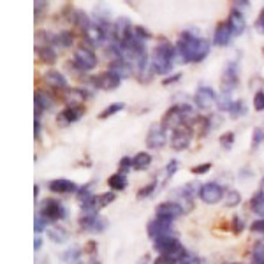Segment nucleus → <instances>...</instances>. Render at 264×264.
<instances>
[{
	"mask_svg": "<svg viewBox=\"0 0 264 264\" xmlns=\"http://www.w3.org/2000/svg\"><path fill=\"white\" fill-rule=\"evenodd\" d=\"M46 227H48V222H46V220H44L43 217L37 213L36 220H34V231H36V232H43Z\"/></svg>",
	"mask_w": 264,
	"mask_h": 264,
	"instance_id": "obj_45",
	"label": "nucleus"
},
{
	"mask_svg": "<svg viewBox=\"0 0 264 264\" xmlns=\"http://www.w3.org/2000/svg\"><path fill=\"white\" fill-rule=\"evenodd\" d=\"M180 80H181V72H176V74H171V76L164 78V80H162V85H164V87H169V85L176 83V81H180Z\"/></svg>",
	"mask_w": 264,
	"mask_h": 264,
	"instance_id": "obj_48",
	"label": "nucleus"
},
{
	"mask_svg": "<svg viewBox=\"0 0 264 264\" xmlns=\"http://www.w3.org/2000/svg\"><path fill=\"white\" fill-rule=\"evenodd\" d=\"M256 27H257V30H259V32H264V7L261 9L259 18H257V21H256Z\"/></svg>",
	"mask_w": 264,
	"mask_h": 264,
	"instance_id": "obj_52",
	"label": "nucleus"
},
{
	"mask_svg": "<svg viewBox=\"0 0 264 264\" xmlns=\"http://www.w3.org/2000/svg\"><path fill=\"white\" fill-rule=\"evenodd\" d=\"M231 37H232V32L231 28H229V23L227 21H220L215 27V32H213V44L220 46V48H225L231 43Z\"/></svg>",
	"mask_w": 264,
	"mask_h": 264,
	"instance_id": "obj_20",
	"label": "nucleus"
},
{
	"mask_svg": "<svg viewBox=\"0 0 264 264\" xmlns=\"http://www.w3.org/2000/svg\"><path fill=\"white\" fill-rule=\"evenodd\" d=\"M232 227H234V232H236V234H240L245 227L243 220H241L240 217H232Z\"/></svg>",
	"mask_w": 264,
	"mask_h": 264,
	"instance_id": "obj_50",
	"label": "nucleus"
},
{
	"mask_svg": "<svg viewBox=\"0 0 264 264\" xmlns=\"http://www.w3.org/2000/svg\"><path fill=\"white\" fill-rule=\"evenodd\" d=\"M48 188L55 194H72V192H78L80 187H78L74 181L67 180V178H56V180L49 181Z\"/></svg>",
	"mask_w": 264,
	"mask_h": 264,
	"instance_id": "obj_21",
	"label": "nucleus"
},
{
	"mask_svg": "<svg viewBox=\"0 0 264 264\" xmlns=\"http://www.w3.org/2000/svg\"><path fill=\"white\" fill-rule=\"evenodd\" d=\"M210 49H212L210 41L201 37L196 28H190V30L181 32L178 43L175 44L176 58L181 64H188V62L199 64V62H203L208 56Z\"/></svg>",
	"mask_w": 264,
	"mask_h": 264,
	"instance_id": "obj_1",
	"label": "nucleus"
},
{
	"mask_svg": "<svg viewBox=\"0 0 264 264\" xmlns=\"http://www.w3.org/2000/svg\"><path fill=\"white\" fill-rule=\"evenodd\" d=\"M132 32H134V25L129 18L120 16L115 21V41H118L120 44H124L127 39H131Z\"/></svg>",
	"mask_w": 264,
	"mask_h": 264,
	"instance_id": "obj_17",
	"label": "nucleus"
},
{
	"mask_svg": "<svg viewBox=\"0 0 264 264\" xmlns=\"http://www.w3.org/2000/svg\"><path fill=\"white\" fill-rule=\"evenodd\" d=\"M37 55L44 64H55L56 62V51L53 46H37Z\"/></svg>",
	"mask_w": 264,
	"mask_h": 264,
	"instance_id": "obj_29",
	"label": "nucleus"
},
{
	"mask_svg": "<svg viewBox=\"0 0 264 264\" xmlns=\"http://www.w3.org/2000/svg\"><path fill=\"white\" fill-rule=\"evenodd\" d=\"M46 7H48V4H46L44 0H39V2H36V16L41 18V12H43Z\"/></svg>",
	"mask_w": 264,
	"mask_h": 264,
	"instance_id": "obj_53",
	"label": "nucleus"
},
{
	"mask_svg": "<svg viewBox=\"0 0 264 264\" xmlns=\"http://www.w3.org/2000/svg\"><path fill=\"white\" fill-rule=\"evenodd\" d=\"M85 252H87L88 256L93 259V257H95V252H97V243H95V241H88L87 247H85Z\"/></svg>",
	"mask_w": 264,
	"mask_h": 264,
	"instance_id": "obj_51",
	"label": "nucleus"
},
{
	"mask_svg": "<svg viewBox=\"0 0 264 264\" xmlns=\"http://www.w3.org/2000/svg\"><path fill=\"white\" fill-rule=\"evenodd\" d=\"M231 116L232 118H241L243 115H247L248 113V108H247V104H245V100L243 99H236L234 100V104H232V108H231Z\"/></svg>",
	"mask_w": 264,
	"mask_h": 264,
	"instance_id": "obj_35",
	"label": "nucleus"
},
{
	"mask_svg": "<svg viewBox=\"0 0 264 264\" xmlns=\"http://www.w3.org/2000/svg\"><path fill=\"white\" fill-rule=\"evenodd\" d=\"M80 227L85 232H102L108 227V222L104 219H100L99 215H81L80 219Z\"/></svg>",
	"mask_w": 264,
	"mask_h": 264,
	"instance_id": "obj_14",
	"label": "nucleus"
},
{
	"mask_svg": "<svg viewBox=\"0 0 264 264\" xmlns=\"http://www.w3.org/2000/svg\"><path fill=\"white\" fill-rule=\"evenodd\" d=\"M72 62L76 64L78 69H81L83 72H88L97 67L99 58H97V55L90 46H78L76 51H74V56H72Z\"/></svg>",
	"mask_w": 264,
	"mask_h": 264,
	"instance_id": "obj_3",
	"label": "nucleus"
},
{
	"mask_svg": "<svg viewBox=\"0 0 264 264\" xmlns=\"http://www.w3.org/2000/svg\"><path fill=\"white\" fill-rule=\"evenodd\" d=\"M192 141V129L190 127H180L173 131L171 134V148L176 152H181V150L188 148V144Z\"/></svg>",
	"mask_w": 264,
	"mask_h": 264,
	"instance_id": "obj_11",
	"label": "nucleus"
},
{
	"mask_svg": "<svg viewBox=\"0 0 264 264\" xmlns=\"http://www.w3.org/2000/svg\"><path fill=\"white\" fill-rule=\"evenodd\" d=\"M85 113L83 106H67L64 111L58 113L56 116V122L58 125H69V124H74V122L81 120V116Z\"/></svg>",
	"mask_w": 264,
	"mask_h": 264,
	"instance_id": "obj_18",
	"label": "nucleus"
},
{
	"mask_svg": "<svg viewBox=\"0 0 264 264\" xmlns=\"http://www.w3.org/2000/svg\"><path fill=\"white\" fill-rule=\"evenodd\" d=\"M46 232H48L49 240H51L53 243H58V245L65 243V241H67V238H69L67 229L60 227V225H51V227L46 229Z\"/></svg>",
	"mask_w": 264,
	"mask_h": 264,
	"instance_id": "obj_26",
	"label": "nucleus"
},
{
	"mask_svg": "<svg viewBox=\"0 0 264 264\" xmlns=\"http://www.w3.org/2000/svg\"><path fill=\"white\" fill-rule=\"evenodd\" d=\"M229 264H240V263H229Z\"/></svg>",
	"mask_w": 264,
	"mask_h": 264,
	"instance_id": "obj_61",
	"label": "nucleus"
},
{
	"mask_svg": "<svg viewBox=\"0 0 264 264\" xmlns=\"http://www.w3.org/2000/svg\"><path fill=\"white\" fill-rule=\"evenodd\" d=\"M55 44L60 46V48H71L72 44H74V34L71 30H62V32L56 34Z\"/></svg>",
	"mask_w": 264,
	"mask_h": 264,
	"instance_id": "obj_31",
	"label": "nucleus"
},
{
	"mask_svg": "<svg viewBox=\"0 0 264 264\" xmlns=\"http://www.w3.org/2000/svg\"><path fill=\"white\" fill-rule=\"evenodd\" d=\"M153 264H176L173 259H169V257H166V256H159L155 261H153Z\"/></svg>",
	"mask_w": 264,
	"mask_h": 264,
	"instance_id": "obj_54",
	"label": "nucleus"
},
{
	"mask_svg": "<svg viewBox=\"0 0 264 264\" xmlns=\"http://www.w3.org/2000/svg\"><path fill=\"white\" fill-rule=\"evenodd\" d=\"M240 83V67L238 62H229L222 72V92H231Z\"/></svg>",
	"mask_w": 264,
	"mask_h": 264,
	"instance_id": "obj_9",
	"label": "nucleus"
},
{
	"mask_svg": "<svg viewBox=\"0 0 264 264\" xmlns=\"http://www.w3.org/2000/svg\"><path fill=\"white\" fill-rule=\"evenodd\" d=\"M41 247H43V240H41V238H36V241H34V250H36V252H39Z\"/></svg>",
	"mask_w": 264,
	"mask_h": 264,
	"instance_id": "obj_56",
	"label": "nucleus"
},
{
	"mask_svg": "<svg viewBox=\"0 0 264 264\" xmlns=\"http://www.w3.org/2000/svg\"><path fill=\"white\" fill-rule=\"evenodd\" d=\"M155 213L159 219H166V220H175L180 215H183V210H181L180 204H176L175 201H166V203L157 204Z\"/></svg>",
	"mask_w": 264,
	"mask_h": 264,
	"instance_id": "obj_15",
	"label": "nucleus"
},
{
	"mask_svg": "<svg viewBox=\"0 0 264 264\" xmlns=\"http://www.w3.org/2000/svg\"><path fill=\"white\" fill-rule=\"evenodd\" d=\"M34 197H36V201H37V197H39V185L34 187Z\"/></svg>",
	"mask_w": 264,
	"mask_h": 264,
	"instance_id": "obj_57",
	"label": "nucleus"
},
{
	"mask_svg": "<svg viewBox=\"0 0 264 264\" xmlns=\"http://www.w3.org/2000/svg\"><path fill=\"white\" fill-rule=\"evenodd\" d=\"M252 264H264V240H259L252 248Z\"/></svg>",
	"mask_w": 264,
	"mask_h": 264,
	"instance_id": "obj_34",
	"label": "nucleus"
},
{
	"mask_svg": "<svg viewBox=\"0 0 264 264\" xmlns=\"http://www.w3.org/2000/svg\"><path fill=\"white\" fill-rule=\"evenodd\" d=\"M108 185L113 192H115V190H125L129 185V180L124 173H115V175H111L108 178Z\"/></svg>",
	"mask_w": 264,
	"mask_h": 264,
	"instance_id": "obj_28",
	"label": "nucleus"
},
{
	"mask_svg": "<svg viewBox=\"0 0 264 264\" xmlns=\"http://www.w3.org/2000/svg\"><path fill=\"white\" fill-rule=\"evenodd\" d=\"M43 83L46 85V87L53 88V90H69L67 87V80H65V76L62 74V72L55 71V69H48V71L43 74Z\"/></svg>",
	"mask_w": 264,
	"mask_h": 264,
	"instance_id": "obj_16",
	"label": "nucleus"
},
{
	"mask_svg": "<svg viewBox=\"0 0 264 264\" xmlns=\"http://www.w3.org/2000/svg\"><path fill=\"white\" fill-rule=\"evenodd\" d=\"M261 183H263L261 185V190H264V176H263V181H261Z\"/></svg>",
	"mask_w": 264,
	"mask_h": 264,
	"instance_id": "obj_60",
	"label": "nucleus"
},
{
	"mask_svg": "<svg viewBox=\"0 0 264 264\" xmlns=\"http://www.w3.org/2000/svg\"><path fill=\"white\" fill-rule=\"evenodd\" d=\"M199 197L206 204H217L220 199H224V188L217 181H208V183L201 185Z\"/></svg>",
	"mask_w": 264,
	"mask_h": 264,
	"instance_id": "obj_8",
	"label": "nucleus"
},
{
	"mask_svg": "<svg viewBox=\"0 0 264 264\" xmlns=\"http://www.w3.org/2000/svg\"><path fill=\"white\" fill-rule=\"evenodd\" d=\"M234 100H232V93L231 92H220L219 100H217V106H219L220 111H231Z\"/></svg>",
	"mask_w": 264,
	"mask_h": 264,
	"instance_id": "obj_33",
	"label": "nucleus"
},
{
	"mask_svg": "<svg viewBox=\"0 0 264 264\" xmlns=\"http://www.w3.org/2000/svg\"><path fill=\"white\" fill-rule=\"evenodd\" d=\"M152 64L155 69L157 74H162V76H168L169 72L175 67V60H176V51H175V44H171L169 41L162 39L159 44L155 46L152 53Z\"/></svg>",
	"mask_w": 264,
	"mask_h": 264,
	"instance_id": "obj_2",
	"label": "nucleus"
},
{
	"mask_svg": "<svg viewBox=\"0 0 264 264\" xmlns=\"http://www.w3.org/2000/svg\"><path fill=\"white\" fill-rule=\"evenodd\" d=\"M134 72H136V78L139 80V83H150V81L153 80V76H155L157 72L155 69H153V64H152V58H150L148 55L143 56L139 62H137L136 69H134Z\"/></svg>",
	"mask_w": 264,
	"mask_h": 264,
	"instance_id": "obj_13",
	"label": "nucleus"
},
{
	"mask_svg": "<svg viewBox=\"0 0 264 264\" xmlns=\"http://www.w3.org/2000/svg\"><path fill=\"white\" fill-rule=\"evenodd\" d=\"M250 231L252 232H261V234H264V219H259L256 220L252 225H250Z\"/></svg>",
	"mask_w": 264,
	"mask_h": 264,
	"instance_id": "obj_49",
	"label": "nucleus"
},
{
	"mask_svg": "<svg viewBox=\"0 0 264 264\" xmlns=\"http://www.w3.org/2000/svg\"><path fill=\"white\" fill-rule=\"evenodd\" d=\"M90 81H92L93 88H100V90H116V88L120 87L122 78L116 76L115 72H111V71H104V72H100V74H97V76H93Z\"/></svg>",
	"mask_w": 264,
	"mask_h": 264,
	"instance_id": "obj_10",
	"label": "nucleus"
},
{
	"mask_svg": "<svg viewBox=\"0 0 264 264\" xmlns=\"http://www.w3.org/2000/svg\"><path fill=\"white\" fill-rule=\"evenodd\" d=\"M178 264H203V259L199 256H196V254H187Z\"/></svg>",
	"mask_w": 264,
	"mask_h": 264,
	"instance_id": "obj_46",
	"label": "nucleus"
},
{
	"mask_svg": "<svg viewBox=\"0 0 264 264\" xmlns=\"http://www.w3.org/2000/svg\"><path fill=\"white\" fill-rule=\"evenodd\" d=\"M81 254H83V250H81V248L72 247V248H69V250H65V252L62 254L60 259L64 261L65 264H78V263H80V259H81Z\"/></svg>",
	"mask_w": 264,
	"mask_h": 264,
	"instance_id": "obj_32",
	"label": "nucleus"
},
{
	"mask_svg": "<svg viewBox=\"0 0 264 264\" xmlns=\"http://www.w3.org/2000/svg\"><path fill=\"white\" fill-rule=\"evenodd\" d=\"M90 264H100V261H97V259H95V257H93V259H92V261H90Z\"/></svg>",
	"mask_w": 264,
	"mask_h": 264,
	"instance_id": "obj_59",
	"label": "nucleus"
},
{
	"mask_svg": "<svg viewBox=\"0 0 264 264\" xmlns=\"http://www.w3.org/2000/svg\"><path fill=\"white\" fill-rule=\"evenodd\" d=\"M34 100H36V116H41V113L51 109L53 104H55V99L46 90H37Z\"/></svg>",
	"mask_w": 264,
	"mask_h": 264,
	"instance_id": "obj_23",
	"label": "nucleus"
},
{
	"mask_svg": "<svg viewBox=\"0 0 264 264\" xmlns=\"http://www.w3.org/2000/svg\"><path fill=\"white\" fill-rule=\"evenodd\" d=\"M39 215L49 224V222H56V220L65 219V217H67V208H65L58 199L48 197V199L43 203V206H41Z\"/></svg>",
	"mask_w": 264,
	"mask_h": 264,
	"instance_id": "obj_4",
	"label": "nucleus"
},
{
	"mask_svg": "<svg viewBox=\"0 0 264 264\" xmlns=\"http://www.w3.org/2000/svg\"><path fill=\"white\" fill-rule=\"evenodd\" d=\"M173 222L171 220H166V219H153L148 225H146V232H148V236L152 240H157L160 236H168L173 232Z\"/></svg>",
	"mask_w": 264,
	"mask_h": 264,
	"instance_id": "obj_12",
	"label": "nucleus"
},
{
	"mask_svg": "<svg viewBox=\"0 0 264 264\" xmlns=\"http://www.w3.org/2000/svg\"><path fill=\"white\" fill-rule=\"evenodd\" d=\"M134 36L141 41H148L150 37H152V34H150L144 27H141V25H134Z\"/></svg>",
	"mask_w": 264,
	"mask_h": 264,
	"instance_id": "obj_42",
	"label": "nucleus"
},
{
	"mask_svg": "<svg viewBox=\"0 0 264 264\" xmlns=\"http://www.w3.org/2000/svg\"><path fill=\"white\" fill-rule=\"evenodd\" d=\"M139 264H150V259H148V257H144V259L143 261H141V263Z\"/></svg>",
	"mask_w": 264,
	"mask_h": 264,
	"instance_id": "obj_58",
	"label": "nucleus"
},
{
	"mask_svg": "<svg viewBox=\"0 0 264 264\" xmlns=\"http://www.w3.org/2000/svg\"><path fill=\"white\" fill-rule=\"evenodd\" d=\"M241 203V194L238 192V190H227V194H225V206H229V208H236L238 204Z\"/></svg>",
	"mask_w": 264,
	"mask_h": 264,
	"instance_id": "obj_37",
	"label": "nucleus"
},
{
	"mask_svg": "<svg viewBox=\"0 0 264 264\" xmlns=\"http://www.w3.org/2000/svg\"><path fill=\"white\" fill-rule=\"evenodd\" d=\"M210 169H212V164H210V162H206V164L194 166V168L190 169V173H194V175H206Z\"/></svg>",
	"mask_w": 264,
	"mask_h": 264,
	"instance_id": "obj_47",
	"label": "nucleus"
},
{
	"mask_svg": "<svg viewBox=\"0 0 264 264\" xmlns=\"http://www.w3.org/2000/svg\"><path fill=\"white\" fill-rule=\"evenodd\" d=\"M178 168H180V162H178V160H176V159L169 160L168 164H166V168H164V171H166V178H171L173 175H176Z\"/></svg>",
	"mask_w": 264,
	"mask_h": 264,
	"instance_id": "obj_41",
	"label": "nucleus"
},
{
	"mask_svg": "<svg viewBox=\"0 0 264 264\" xmlns=\"http://www.w3.org/2000/svg\"><path fill=\"white\" fill-rule=\"evenodd\" d=\"M263 141H264V129L256 127V129H254V134H252V148L257 150Z\"/></svg>",
	"mask_w": 264,
	"mask_h": 264,
	"instance_id": "obj_40",
	"label": "nucleus"
},
{
	"mask_svg": "<svg viewBox=\"0 0 264 264\" xmlns=\"http://www.w3.org/2000/svg\"><path fill=\"white\" fill-rule=\"evenodd\" d=\"M229 28H231V32H232V37H238L241 36V34L245 32V28H247V20H245L243 16V12L238 11V9L232 7L231 12H229Z\"/></svg>",
	"mask_w": 264,
	"mask_h": 264,
	"instance_id": "obj_19",
	"label": "nucleus"
},
{
	"mask_svg": "<svg viewBox=\"0 0 264 264\" xmlns=\"http://www.w3.org/2000/svg\"><path fill=\"white\" fill-rule=\"evenodd\" d=\"M180 241L176 240L173 234H168V236H160L157 238V240H153V247H155V250L160 254V256H164V254H168L169 250H171L175 245H178Z\"/></svg>",
	"mask_w": 264,
	"mask_h": 264,
	"instance_id": "obj_24",
	"label": "nucleus"
},
{
	"mask_svg": "<svg viewBox=\"0 0 264 264\" xmlns=\"http://www.w3.org/2000/svg\"><path fill=\"white\" fill-rule=\"evenodd\" d=\"M254 109L256 111H264V90H259V92L254 95Z\"/></svg>",
	"mask_w": 264,
	"mask_h": 264,
	"instance_id": "obj_43",
	"label": "nucleus"
},
{
	"mask_svg": "<svg viewBox=\"0 0 264 264\" xmlns=\"http://www.w3.org/2000/svg\"><path fill=\"white\" fill-rule=\"evenodd\" d=\"M234 139H236V136H234V132H224L222 136L219 137V143H220V146L224 150H231L232 148V144H234Z\"/></svg>",
	"mask_w": 264,
	"mask_h": 264,
	"instance_id": "obj_39",
	"label": "nucleus"
},
{
	"mask_svg": "<svg viewBox=\"0 0 264 264\" xmlns=\"http://www.w3.org/2000/svg\"><path fill=\"white\" fill-rule=\"evenodd\" d=\"M131 169H132V157H124V159L118 162V173L127 175Z\"/></svg>",
	"mask_w": 264,
	"mask_h": 264,
	"instance_id": "obj_44",
	"label": "nucleus"
},
{
	"mask_svg": "<svg viewBox=\"0 0 264 264\" xmlns=\"http://www.w3.org/2000/svg\"><path fill=\"white\" fill-rule=\"evenodd\" d=\"M83 39H85V43L90 44V46H104V44L108 46L113 41V36L108 30H104V28L100 27V25L92 21V25L83 32Z\"/></svg>",
	"mask_w": 264,
	"mask_h": 264,
	"instance_id": "obj_5",
	"label": "nucleus"
},
{
	"mask_svg": "<svg viewBox=\"0 0 264 264\" xmlns=\"http://www.w3.org/2000/svg\"><path fill=\"white\" fill-rule=\"evenodd\" d=\"M132 65L129 64V62L125 60H115V62H109V69L108 71L115 72L116 76H120L122 80H125V78H129L132 74Z\"/></svg>",
	"mask_w": 264,
	"mask_h": 264,
	"instance_id": "obj_25",
	"label": "nucleus"
},
{
	"mask_svg": "<svg viewBox=\"0 0 264 264\" xmlns=\"http://www.w3.org/2000/svg\"><path fill=\"white\" fill-rule=\"evenodd\" d=\"M34 134H36V137H39V134H41V120H39V116H36V122H34Z\"/></svg>",
	"mask_w": 264,
	"mask_h": 264,
	"instance_id": "obj_55",
	"label": "nucleus"
},
{
	"mask_svg": "<svg viewBox=\"0 0 264 264\" xmlns=\"http://www.w3.org/2000/svg\"><path fill=\"white\" fill-rule=\"evenodd\" d=\"M152 164V155L148 152H139L132 157V169L136 171H143Z\"/></svg>",
	"mask_w": 264,
	"mask_h": 264,
	"instance_id": "obj_27",
	"label": "nucleus"
},
{
	"mask_svg": "<svg viewBox=\"0 0 264 264\" xmlns=\"http://www.w3.org/2000/svg\"><path fill=\"white\" fill-rule=\"evenodd\" d=\"M64 99L69 106H81L88 99V92L81 87H72L64 92Z\"/></svg>",
	"mask_w": 264,
	"mask_h": 264,
	"instance_id": "obj_22",
	"label": "nucleus"
},
{
	"mask_svg": "<svg viewBox=\"0 0 264 264\" xmlns=\"http://www.w3.org/2000/svg\"><path fill=\"white\" fill-rule=\"evenodd\" d=\"M125 108L124 102H115V104L108 106L106 109H102V111L99 113V120H104V118H109V116L116 115V113H120L122 109Z\"/></svg>",
	"mask_w": 264,
	"mask_h": 264,
	"instance_id": "obj_36",
	"label": "nucleus"
},
{
	"mask_svg": "<svg viewBox=\"0 0 264 264\" xmlns=\"http://www.w3.org/2000/svg\"><path fill=\"white\" fill-rule=\"evenodd\" d=\"M250 208L256 215H261L264 219V190H257L250 199Z\"/></svg>",
	"mask_w": 264,
	"mask_h": 264,
	"instance_id": "obj_30",
	"label": "nucleus"
},
{
	"mask_svg": "<svg viewBox=\"0 0 264 264\" xmlns=\"http://www.w3.org/2000/svg\"><path fill=\"white\" fill-rule=\"evenodd\" d=\"M166 143H168V129L160 124V122L152 124L148 134H146V146L152 150H159Z\"/></svg>",
	"mask_w": 264,
	"mask_h": 264,
	"instance_id": "obj_7",
	"label": "nucleus"
},
{
	"mask_svg": "<svg viewBox=\"0 0 264 264\" xmlns=\"http://www.w3.org/2000/svg\"><path fill=\"white\" fill-rule=\"evenodd\" d=\"M217 100L219 95L210 87H199L194 93V104L199 111H210L213 106H217Z\"/></svg>",
	"mask_w": 264,
	"mask_h": 264,
	"instance_id": "obj_6",
	"label": "nucleus"
},
{
	"mask_svg": "<svg viewBox=\"0 0 264 264\" xmlns=\"http://www.w3.org/2000/svg\"><path fill=\"white\" fill-rule=\"evenodd\" d=\"M155 188H157V180H152L150 183L143 185V187L137 190V199H146V197H150L155 192Z\"/></svg>",
	"mask_w": 264,
	"mask_h": 264,
	"instance_id": "obj_38",
	"label": "nucleus"
}]
</instances>
